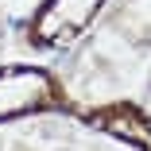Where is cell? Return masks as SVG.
Instances as JSON below:
<instances>
[{
    "label": "cell",
    "instance_id": "obj_1",
    "mask_svg": "<svg viewBox=\"0 0 151 151\" xmlns=\"http://www.w3.org/2000/svg\"><path fill=\"white\" fill-rule=\"evenodd\" d=\"M66 109L58 78L43 66H0V124Z\"/></svg>",
    "mask_w": 151,
    "mask_h": 151
},
{
    "label": "cell",
    "instance_id": "obj_2",
    "mask_svg": "<svg viewBox=\"0 0 151 151\" xmlns=\"http://www.w3.org/2000/svg\"><path fill=\"white\" fill-rule=\"evenodd\" d=\"M105 4L109 0H43V8L35 12L27 35H31L35 47L62 50L93 27V19L105 12Z\"/></svg>",
    "mask_w": 151,
    "mask_h": 151
},
{
    "label": "cell",
    "instance_id": "obj_3",
    "mask_svg": "<svg viewBox=\"0 0 151 151\" xmlns=\"http://www.w3.org/2000/svg\"><path fill=\"white\" fill-rule=\"evenodd\" d=\"M78 116L89 128H97V132L128 143L136 151H151V116L143 109H136L132 101H112V105H97V109H81Z\"/></svg>",
    "mask_w": 151,
    "mask_h": 151
}]
</instances>
